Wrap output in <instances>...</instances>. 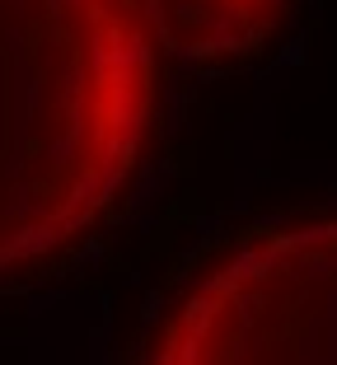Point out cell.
Here are the masks:
<instances>
[{
  "instance_id": "6da1fadb",
  "label": "cell",
  "mask_w": 337,
  "mask_h": 365,
  "mask_svg": "<svg viewBox=\"0 0 337 365\" xmlns=\"http://www.w3.org/2000/svg\"><path fill=\"white\" fill-rule=\"evenodd\" d=\"M150 118L141 0H0V272L52 258L108 211Z\"/></svg>"
},
{
  "instance_id": "7a4b0ae2",
  "label": "cell",
  "mask_w": 337,
  "mask_h": 365,
  "mask_svg": "<svg viewBox=\"0 0 337 365\" xmlns=\"http://www.w3.org/2000/svg\"><path fill=\"white\" fill-rule=\"evenodd\" d=\"M150 365H337V215L229 253L174 309Z\"/></svg>"
},
{
  "instance_id": "3957f363",
  "label": "cell",
  "mask_w": 337,
  "mask_h": 365,
  "mask_svg": "<svg viewBox=\"0 0 337 365\" xmlns=\"http://www.w3.org/2000/svg\"><path fill=\"white\" fill-rule=\"evenodd\" d=\"M164 52L187 61L244 56L272 38L286 0H141Z\"/></svg>"
}]
</instances>
